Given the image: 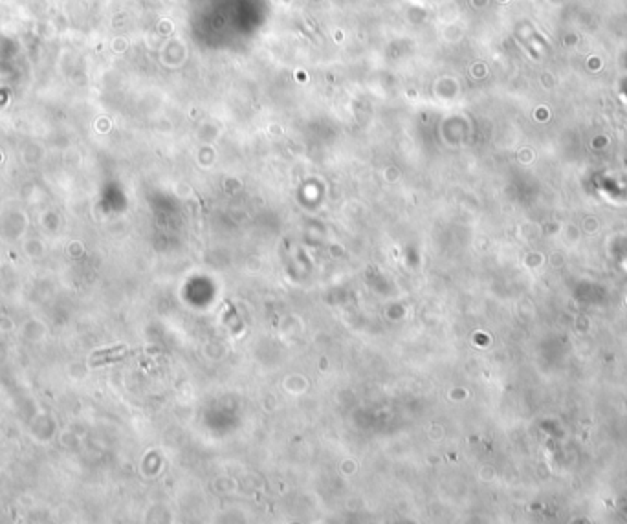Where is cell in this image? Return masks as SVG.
Returning <instances> with one entry per match:
<instances>
[{
  "label": "cell",
  "mask_w": 627,
  "mask_h": 524,
  "mask_svg": "<svg viewBox=\"0 0 627 524\" xmlns=\"http://www.w3.org/2000/svg\"><path fill=\"white\" fill-rule=\"evenodd\" d=\"M125 354H127V349L125 347H116L112 350H105V352H97L92 358V365H103V363H110V361H118L123 360Z\"/></svg>",
  "instance_id": "6da1fadb"
}]
</instances>
